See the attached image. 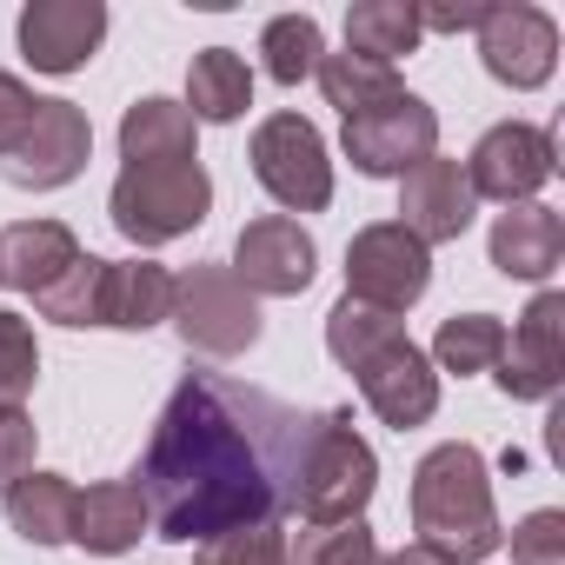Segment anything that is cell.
<instances>
[{"instance_id": "9a60e30c", "label": "cell", "mask_w": 565, "mask_h": 565, "mask_svg": "<svg viewBox=\"0 0 565 565\" xmlns=\"http://www.w3.org/2000/svg\"><path fill=\"white\" fill-rule=\"evenodd\" d=\"M107 41L100 0H28L21 8V54L34 74H81Z\"/></svg>"}, {"instance_id": "603a6c76", "label": "cell", "mask_w": 565, "mask_h": 565, "mask_svg": "<svg viewBox=\"0 0 565 565\" xmlns=\"http://www.w3.org/2000/svg\"><path fill=\"white\" fill-rule=\"evenodd\" d=\"M0 499H8V525L28 545H67L74 539V486L61 472H28Z\"/></svg>"}, {"instance_id": "e575fe53", "label": "cell", "mask_w": 565, "mask_h": 565, "mask_svg": "<svg viewBox=\"0 0 565 565\" xmlns=\"http://www.w3.org/2000/svg\"><path fill=\"white\" fill-rule=\"evenodd\" d=\"M34 114H41V100L28 94V81H14V74H0V160H8V153H14V147L28 140Z\"/></svg>"}, {"instance_id": "4316f807", "label": "cell", "mask_w": 565, "mask_h": 565, "mask_svg": "<svg viewBox=\"0 0 565 565\" xmlns=\"http://www.w3.org/2000/svg\"><path fill=\"white\" fill-rule=\"evenodd\" d=\"M259 54H266V74H273L279 87H300V81H313V67H320L327 34H320L313 14H279V21H266Z\"/></svg>"}, {"instance_id": "52a82bcc", "label": "cell", "mask_w": 565, "mask_h": 565, "mask_svg": "<svg viewBox=\"0 0 565 565\" xmlns=\"http://www.w3.org/2000/svg\"><path fill=\"white\" fill-rule=\"evenodd\" d=\"M426 287H433V253L399 220H373V226L353 233V246H347V300L399 320L413 300H426Z\"/></svg>"}, {"instance_id": "d4e9b609", "label": "cell", "mask_w": 565, "mask_h": 565, "mask_svg": "<svg viewBox=\"0 0 565 565\" xmlns=\"http://www.w3.org/2000/svg\"><path fill=\"white\" fill-rule=\"evenodd\" d=\"M413 47H419V14H413V0H360V8L347 14V54L393 67V61L413 54Z\"/></svg>"}, {"instance_id": "2e32d148", "label": "cell", "mask_w": 565, "mask_h": 565, "mask_svg": "<svg viewBox=\"0 0 565 565\" xmlns=\"http://www.w3.org/2000/svg\"><path fill=\"white\" fill-rule=\"evenodd\" d=\"M472 213H479V200H472L459 160L433 153V160H419L413 173H399V226H406L426 253H433V246H452V239L472 226Z\"/></svg>"}, {"instance_id": "ac0fdd59", "label": "cell", "mask_w": 565, "mask_h": 565, "mask_svg": "<svg viewBox=\"0 0 565 565\" xmlns=\"http://www.w3.org/2000/svg\"><path fill=\"white\" fill-rule=\"evenodd\" d=\"M147 525H153V519H147L140 486H134V479H100V486L74 492V539H67V545H87L94 558H120V552L140 545Z\"/></svg>"}, {"instance_id": "8fae6325", "label": "cell", "mask_w": 565, "mask_h": 565, "mask_svg": "<svg viewBox=\"0 0 565 565\" xmlns=\"http://www.w3.org/2000/svg\"><path fill=\"white\" fill-rule=\"evenodd\" d=\"M479 61L512 94L545 87L552 67H558V28H552V14L525 8V0H512V8H486V21H479Z\"/></svg>"}, {"instance_id": "d590c367", "label": "cell", "mask_w": 565, "mask_h": 565, "mask_svg": "<svg viewBox=\"0 0 565 565\" xmlns=\"http://www.w3.org/2000/svg\"><path fill=\"white\" fill-rule=\"evenodd\" d=\"M419 14V34L433 28V34H479V21H486V0H439V8H413Z\"/></svg>"}, {"instance_id": "836d02e7", "label": "cell", "mask_w": 565, "mask_h": 565, "mask_svg": "<svg viewBox=\"0 0 565 565\" xmlns=\"http://www.w3.org/2000/svg\"><path fill=\"white\" fill-rule=\"evenodd\" d=\"M34 472V419L21 406H0V492Z\"/></svg>"}, {"instance_id": "d6986e66", "label": "cell", "mask_w": 565, "mask_h": 565, "mask_svg": "<svg viewBox=\"0 0 565 565\" xmlns=\"http://www.w3.org/2000/svg\"><path fill=\"white\" fill-rule=\"evenodd\" d=\"M120 160L127 167H180V160H200V120L167 100V94H147L120 114Z\"/></svg>"}, {"instance_id": "f1b7e54d", "label": "cell", "mask_w": 565, "mask_h": 565, "mask_svg": "<svg viewBox=\"0 0 565 565\" xmlns=\"http://www.w3.org/2000/svg\"><path fill=\"white\" fill-rule=\"evenodd\" d=\"M200 565H300L294 552V532L266 519V525H239V532H220L200 545Z\"/></svg>"}, {"instance_id": "ffe728a7", "label": "cell", "mask_w": 565, "mask_h": 565, "mask_svg": "<svg viewBox=\"0 0 565 565\" xmlns=\"http://www.w3.org/2000/svg\"><path fill=\"white\" fill-rule=\"evenodd\" d=\"M81 259V239L61 220H21L0 233V287H21L28 300L47 294L54 279Z\"/></svg>"}, {"instance_id": "f546056e", "label": "cell", "mask_w": 565, "mask_h": 565, "mask_svg": "<svg viewBox=\"0 0 565 565\" xmlns=\"http://www.w3.org/2000/svg\"><path fill=\"white\" fill-rule=\"evenodd\" d=\"M393 333H406L393 313H373V307H360V300H340L333 313H327V353L353 373L380 340H393Z\"/></svg>"}, {"instance_id": "1f68e13d", "label": "cell", "mask_w": 565, "mask_h": 565, "mask_svg": "<svg viewBox=\"0 0 565 565\" xmlns=\"http://www.w3.org/2000/svg\"><path fill=\"white\" fill-rule=\"evenodd\" d=\"M41 380V347L21 313H0V406H21Z\"/></svg>"}, {"instance_id": "4dcf8cb0", "label": "cell", "mask_w": 565, "mask_h": 565, "mask_svg": "<svg viewBox=\"0 0 565 565\" xmlns=\"http://www.w3.org/2000/svg\"><path fill=\"white\" fill-rule=\"evenodd\" d=\"M294 552H300V565H380V539L366 519L307 525V532H294Z\"/></svg>"}, {"instance_id": "e0dca14e", "label": "cell", "mask_w": 565, "mask_h": 565, "mask_svg": "<svg viewBox=\"0 0 565 565\" xmlns=\"http://www.w3.org/2000/svg\"><path fill=\"white\" fill-rule=\"evenodd\" d=\"M486 253H492V266H499L505 279H532V287H539V279H552L558 259H565V220H558L552 206H539V200L505 206V213L492 220Z\"/></svg>"}, {"instance_id": "83f0119b", "label": "cell", "mask_w": 565, "mask_h": 565, "mask_svg": "<svg viewBox=\"0 0 565 565\" xmlns=\"http://www.w3.org/2000/svg\"><path fill=\"white\" fill-rule=\"evenodd\" d=\"M100 294H107V259L81 253L47 294H34V307H41V320H54V327H100Z\"/></svg>"}, {"instance_id": "7a4b0ae2", "label": "cell", "mask_w": 565, "mask_h": 565, "mask_svg": "<svg viewBox=\"0 0 565 565\" xmlns=\"http://www.w3.org/2000/svg\"><path fill=\"white\" fill-rule=\"evenodd\" d=\"M413 532H419V545H433L452 565H479L505 545L479 446L446 439L413 466Z\"/></svg>"}, {"instance_id": "484cf974", "label": "cell", "mask_w": 565, "mask_h": 565, "mask_svg": "<svg viewBox=\"0 0 565 565\" xmlns=\"http://www.w3.org/2000/svg\"><path fill=\"white\" fill-rule=\"evenodd\" d=\"M505 353V327L492 313H452L433 340V373H492Z\"/></svg>"}, {"instance_id": "6da1fadb", "label": "cell", "mask_w": 565, "mask_h": 565, "mask_svg": "<svg viewBox=\"0 0 565 565\" xmlns=\"http://www.w3.org/2000/svg\"><path fill=\"white\" fill-rule=\"evenodd\" d=\"M313 426L320 413H300L259 386L186 373L160 406L147 459L134 472L153 532L180 545H206L239 525L287 519Z\"/></svg>"}, {"instance_id": "7c38bea8", "label": "cell", "mask_w": 565, "mask_h": 565, "mask_svg": "<svg viewBox=\"0 0 565 565\" xmlns=\"http://www.w3.org/2000/svg\"><path fill=\"white\" fill-rule=\"evenodd\" d=\"M87 153H94V127L74 100H41L28 140L0 160V173H8V186H28V193H54L67 180L87 173Z\"/></svg>"}, {"instance_id": "8992f818", "label": "cell", "mask_w": 565, "mask_h": 565, "mask_svg": "<svg viewBox=\"0 0 565 565\" xmlns=\"http://www.w3.org/2000/svg\"><path fill=\"white\" fill-rule=\"evenodd\" d=\"M253 180L294 213H320L333 200V160H327V140L307 114H273L253 127Z\"/></svg>"}, {"instance_id": "8d00e7d4", "label": "cell", "mask_w": 565, "mask_h": 565, "mask_svg": "<svg viewBox=\"0 0 565 565\" xmlns=\"http://www.w3.org/2000/svg\"><path fill=\"white\" fill-rule=\"evenodd\" d=\"M380 565H452V558H439L433 545L413 539V545H399V552H380Z\"/></svg>"}, {"instance_id": "5b68a950", "label": "cell", "mask_w": 565, "mask_h": 565, "mask_svg": "<svg viewBox=\"0 0 565 565\" xmlns=\"http://www.w3.org/2000/svg\"><path fill=\"white\" fill-rule=\"evenodd\" d=\"M186 340V353L206 360H239L259 347V300L233 279V266H193L173 279V313H167Z\"/></svg>"}, {"instance_id": "ba28073f", "label": "cell", "mask_w": 565, "mask_h": 565, "mask_svg": "<svg viewBox=\"0 0 565 565\" xmlns=\"http://www.w3.org/2000/svg\"><path fill=\"white\" fill-rule=\"evenodd\" d=\"M320 273V246L300 220L287 213H266V220H246L239 239H233V279L253 294V300H294L313 287Z\"/></svg>"}, {"instance_id": "d6a6232c", "label": "cell", "mask_w": 565, "mask_h": 565, "mask_svg": "<svg viewBox=\"0 0 565 565\" xmlns=\"http://www.w3.org/2000/svg\"><path fill=\"white\" fill-rule=\"evenodd\" d=\"M512 565H565V512H525L512 525Z\"/></svg>"}, {"instance_id": "30bf717a", "label": "cell", "mask_w": 565, "mask_h": 565, "mask_svg": "<svg viewBox=\"0 0 565 565\" xmlns=\"http://www.w3.org/2000/svg\"><path fill=\"white\" fill-rule=\"evenodd\" d=\"M552 173H558V147L545 127H525V120H499L466 160L472 200H499V206H525Z\"/></svg>"}, {"instance_id": "3957f363", "label": "cell", "mask_w": 565, "mask_h": 565, "mask_svg": "<svg viewBox=\"0 0 565 565\" xmlns=\"http://www.w3.org/2000/svg\"><path fill=\"white\" fill-rule=\"evenodd\" d=\"M373 492H380V459H373V446L353 433V413H347V406L320 413L313 446H307V459H300L294 512H300L307 525H347V519H366Z\"/></svg>"}, {"instance_id": "277c9868", "label": "cell", "mask_w": 565, "mask_h": 565, "mask_svg": "<svg viewBox=\"0 0 565 565\" xmlns=\"http://www.w3.org/2000/svg\"><path fill=\"white\" fill-rule=\"evenodd\" d=\"M107 213H114L120 239L167 246V239L193 233L213 213V180H206L200 160H180V167H120V180L107 193Z\"/></svg>"}, {"instance_id": "7402d4cb", "label": "cell", "mask_w": 565, "mask_h": 565, "mask_svg": "<svg viewBox=\"0 0 565 565\" xmlns=\"http://www.w3.org/2000/svg\"><path fill=\"white\" fill-rule=\"evenodd\" d=\"M193 120H213V127H226V120H239L246 107H253V67L233 54V47H200L193 54V67H186V100H180Z\"/></svg>"}, {"instance_id": "4fadbf2b", "label": "cell", "mask_w": 565, "mask_h": 565, "mask_svg": "<svg viewBox=\"0 0 565 565\" xmlns=\"http://www.w3.org/2000/svg\"><path fill=\"white\" fill-rule=\"evenodd\" d=\"M492 380H499L505 399H552L565 386V294H539L519 313Z\"/></svg>"}, {"instance_id": "9c48e42d", "label": "cell", "mask_w": 565, "mask_h": 565, "mask_svg": "<svg viewBox=\"0 0 565 565\" xmlns=\"http://www.w3.org/2000/svg\"><path fill=\"white\" fill-rule=\"evenodd\" d=\"M340 140H347V160H353L366 180H399V173H413L419 160L439 153V114H433L419 94H399V100H386V107L347 120Z\"/></svg>"}, {"instance_id": "cb8c5ba5", "label": "cell", "mask_w": 565, "mask_h": 565, "mask_svg": "<svg viewBox=\"0 0 565 565\" xmlns=\"http://www.w3.org/2000/svg\"><path fill=\"white\" fill-rule=\"evenodd\" d=\"M313 81H320L327 107H340L347 120H360V114H373V107H386V100H399V94H406L393 67H380V61H360V54H320Z\"/></svg>"}, {"instance_id": "5bb4252c", "label": "cell", "mask_w": 565, "mask_h": 565, "mask_svg": "<svg viewBox=\"0 0 565 565\" xmlns=\"http://www.w3.org/2000/svg\"><path fill=\"white\" fill-rule=\"evenodd\" d=\"M353 380H360L366 406H373L386 426H399V433H413V426H426V419L439 413V373H433V360H426L406 333L380 340V347L353 366Z\"/></svg>"}, {"instance_id": "44dd1931", "label": "cell", "mask_w": 565, "mask_h": 565, "mask_svg": "<svg viewBox=\"0 0 565 565\" xmlns=\"http://www.w3.org/2000/svg\"><path fill=\"white\" fill-rule=\"evenodd\" d=\"M173 313V273L153 259H107V294H100V327L114 333H147Z\"/></svg>"}]
</instances>
